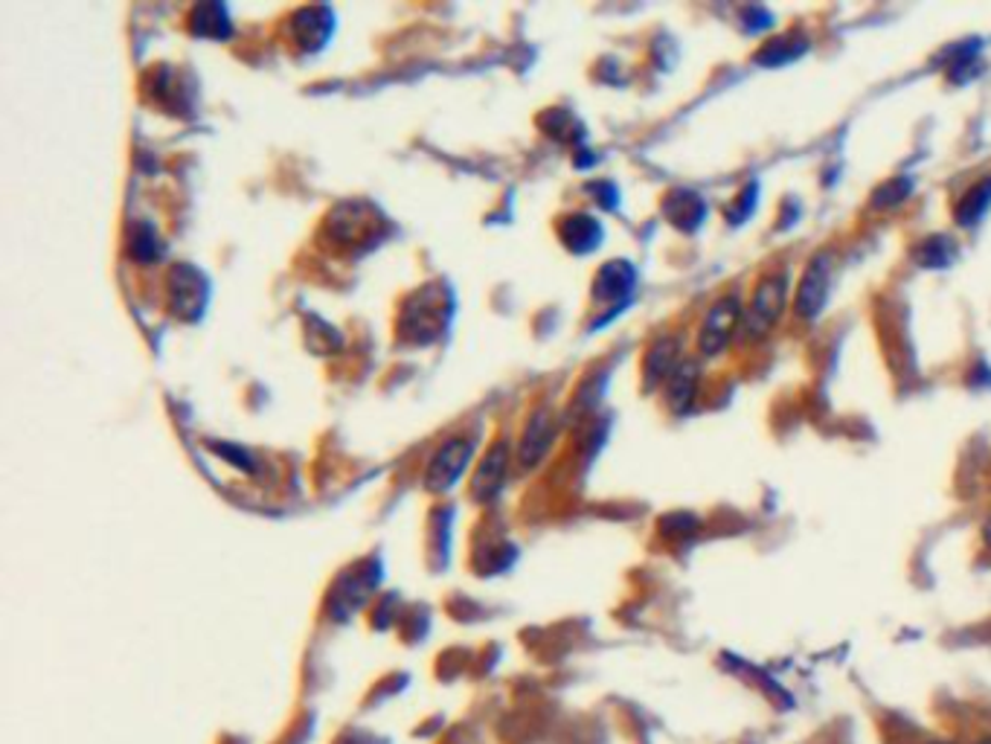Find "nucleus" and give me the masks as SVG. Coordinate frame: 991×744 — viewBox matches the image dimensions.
<instances>
[{
  "instance_id": "obj_1",
  "label": "nucleus",
  "mask_w": 991,
  "mask_h": 744,
  "mask_svg": "<svg viewBox=\"0 0 991 744\" xmlns=\"http://www.w3.org/2000/svg\"><path fill=\"white\" fill-rule=\"evenodd\" d=\"M785 303H788V277H785V271L764 273L762 280L756 282L754 294L745 306L742 332L747 337H756V341L771 335L773 326L783 318Z\"/></svg>"
},
{
  "instance_id": "obj_2",
  "label": "nucleus",
  "mask_w": 991,
  "mask_h": 744,
  "mask_svg": "<svg viewBox=\"0 0 991 744\" xmlns=\"http://www.w3.org/2000/svg\"><path fill=\"white\" fill-rule=\"evenodd\" d=\"M448 309H451V300L442 297V285L422 288L413 300H408V306L401 311V337L416 341V344H425L430 337H437L442 332V326H446Z\"/></svg>"
},
{
  "instance_id": "obj_3",
  "label": "nucleus",
  "mask_w": 991,
  "mask_h": 744,
  "mask_svg": "<svg viewBox=\"0 0 991 744\" xmlns=\"http://www.w3.org/2000/svg\"><path fill=\"white\" fill-rule=\"evenodd\" d=\"M742 318H745V306L738 300V294H724L719 300L712 303L707 318L700 323L698 332V349L707 358H716L730 346V341L736 337V332L742 329Z\"/></svg>"
},
{
  "instance_id": "obj_4",
  "label": "nucleus",
  "mask_w": 991,
  "mask_h": 744,
  "mask_svg": "<svg viewBox=\"0 0 991 744\" xmlns=\"http://www.w3.org/2000/svg\"><path fill=\"white\" fill-rule=\"evenodd\" d=\"M832 254H818L811 256V262L806 265V271L800 277L797 294H794V311L797 318L814 320L826 306L828 297V282H832Z\"/></svg>"
},
{
  "instance_id": "obj_5",
  "label": "nucleus",
  "mask_w": 991,
  "mask_h": 744,
  "mask_svg": "<svg viewBox=\"0 0 991 744\" xmlns=\"http://www.w3.org/2000/svg\"><path fill=\"white\" fill-rule=\"evenodd\" d=\"M468 460H472V442L468 439H448L434 454V460H430L428 474H425V486L430 491L451 489L460 480V474L465 472Z\"/></svg>"
},
{
  "instance_id": "obj_6",
  "label": "nucleus",
  "mask_w": 991,
  "mask_h": 744,
  "mask_svg": "<svg viewBox=\"0 0 991 744\" xmlns=\"http://www.w3.org/2000/svg\"><path fill=\"white\" fill-rule=\"evenodd\" d=\"M169 297L181 318H198L207 303V280L190 265H178L169 273Z\"/></svg>"
},
{
  "instance_id": "obj_7",
  "label": "nucleus",
  "mask_w": 991,
  "mask_h": 744,
  "mask_svg": "<svg viewBox=\"0 0 991 744\" xmlns=\"http://www.w3.org/2000/svg\"><path fill=\"white\" fill-rule=\"evenodd\" d=\"M681 363V341H678V337H660L646 355V367H643L646 387H657V384L669 382L672 372L678 370Z\"/></svg>"
},
{
  "instance_id": "obj_8",
  "label": "nucleus",
  "mask_w": 991,
  "mask_h": 744,
  "mask_svg": "<svg viewBox=\"0 0 991 744\" xmlns=\"http://www.w3.org/2000/svg\"><path fill=\"white\" fill-rule=\"evenodd\" d=\"M664 213L674 228L683 230V233H692L704 221V216H707V207H704L698 192L672 190L664 201Z\"/></svg>"
},
{
  "instance_id": "obj_9",
  "label": "nucleus",
  "mask_w": 991,
  "mask_h": 744,
  "mask_svg": "<svg viewBox=\"0 0 991 744\" xmlns=\"http://www.w3.org/2000/svg\"><path fill=\"white\" fill-rule=\"evenodd\" d=\"M506 465H510V448H506V442H498L489 454H486V460L480 463L477 474H474V495H477V498H491L494 491L501 489L503 477H506Z\"/></svg>"
},
{
  "instance_id": "obj_10",
  "label": "nucleus",
  "mask_w": 991,
  "mask_h": 744,
  "mask_svg": "<svg viewBox=\"0 0 991 744\" xmlns=\"http://www.w3.org/2000/svg\"><path fill=\"white\" fill-rule=\"evenodd\" d=\"M991 207V178H980L974 181L968 190L963 192V198L954 204V218L960 228H974Z\"/></svg>"
},
{
  "instance_id": "obj_11",
  "label": "nucleus",
  "mask_w": 991,
  "mask_h": 744,
  "mask_svg": "<svg viewBox=\"0 0 991 744\" xmlns=\"http://www.w3.org/2000/svg\"><path fill=\"white\" fill-rule=\"evenodd\" d=\"M631 288H634V268L628 262H608L600 271V277H596L593 294H596L600 300L619 303L626 300Z\"/></svg>"
},
{
  "instance_id": "obj_12",
  "label": "nucleus",
  "mask_w": 991,
  "mask_h": 744,
  "mask_svg": "<svg viewBox=\"0 0 991 744\" xmlns=\"http://www.w3.org/2000/svg\"><path fill=\"white\" fill-rule=\"evenodd\" d=\"M806 50H809V38L802 36V33H783L780 38L768 41V44L754 55V62L764 64V67H783V64L800 59Z\"/></svg>"
},
{
  "instance_id": "obj_13",
  "label": "nucleus",
  "mask_w": 991,
  "mask_h": 744,
  "mask_svg": "<svg viewBox=\"0 0 991 744\" xmlns=\"http://www.w3.org/2000/svg\"><path fill=\"white\" fill-rule=\"evenodd\" d=\"M695 393H698V367L692 361H683L666 382V401L674 413H686L695 401Z\"/></svg>"
},
{
  "instance_id": "obj_14",
  "label": "nucleus",
  "mask_w": 991,
  "mask_h": 744,
  "mask_svg": "<svg viewBox=\"0 0 991 744\" xmlns=\"http://www.w3.org/2000/svg\"><path fill=\"white\" fill-rule=\"evenodd\" d=\"M562 242L574 254H588L602 242L600 221L591 216H570L562 221Z\"/></svg>"
},
{
  "instance_id": "obj_15",
  "label": "nucleus",
  "mask_w": 991,
  "mask_h": 744,
  "mask_svg": "<svg viewBox=\"0 0 991 744\" xmlns=\"http://www.w3.org/2000/svg\"><path fill=\"white\" fill-rule=\"evenodd\" d=\"M954 256V239L942 236V233L925 236L916 247H913V259H916V265H922V268H945V265H951Z\"/></svg>"
},
{
  "instance_id": "obj_16",
  "label": "nucleus",
  "mask_w": 991,
  "mask_h": 744,
  "mask_svg": "<svg viewBox=\"0 0 991 744\" xmlns=\"http://www.w3.org/2000/svg\"><path fill=\"white\" fill-rule=\"evenodd\" d=\"M190 29L192 33H198V36L224 38L230 33L228 10H224L221 3H201V7L192 10Z\"/></svg>"
},
{
  "instance_id": "obj_17",
  "label": "nucleus",
  "mask_w": 991,
  "mask_h": 744,
  "mask_svg": "<svg viewBox=\"0 0 991 744\" xmlns=\"http://www.w3.org/2000/svg\"><path fill=\"white\" fill-rule=\"evenodd\" d=\"M550 439H553V422H550L546 413H538V416L529 422L527 434H524V442H520V463L532 465L536 460H541Z\"/></svg>"
},
{
  "instance_id": "obj_18",
  "label": "nucleus",
  "mask_w": 991,
  "mask_h": 744,
  "mask_svg": "<svg viewBox=\"0 0 991 744\" xmlns=\"http://www.w3.org/2000/svg\"><path fill=\"white\" fill-rule=\"evenodd\" d=\"M910 192H913V181H910V178H892V181L881 183V187L873 192L870 204H873L875 209H892L899 207Z\"/></svg>"
},
{
  "instance_id": "obj_19",
  "label": "nucleus",
  "mask_w": 991,
  "mask_h": 744,
  "mask_svg": "<svg viewBox=\"0 0 991 744\" xmlns=\"http://www.w3.org/2000/svg\"><path fill=\"white\" fill-rule=\"evenodd\" d=\"M756 198H759V187H756V183H747L745 190L738 192L736 198L730 201V207H728L730 221H733V225H742V221L754 213Z\"/></svg>"
},
{
  "instance_id": "obj_20",
  "label": "nucleus",
  "mask_w": 991,
  "mask_h": 744,
  "mask_svg": "<svg viewBox=\"0 0 991 744\" xmlns=\"http://www.w3.org/2000/svg\"><path fill=\"white\" fill-rule=\"evenodd\" d=\"M982 538H986V544L991 547V515L982 521Z\"/></svg>"
},
{
  "instance_id": "obj_21",
  "label": "nucleus",
  "mask_w": 991,
  "mask_h": 744,
  "mask_svg": "<svg viewBox=\"0 0 991 744\" xmlns=\"http://www.w3.org/2000/svg\"><path fill=\"white\" fill-rule=\"evenodd\" d=\"M982 744H991V739H986V742H982Z\"/></svg>"
}]
</instances>
